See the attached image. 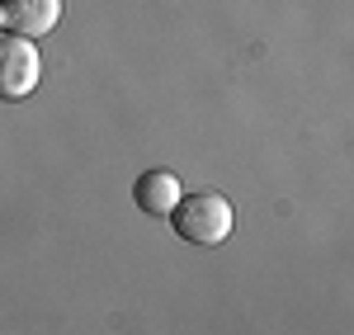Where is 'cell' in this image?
<instances>
[{"label": "cell", "instance_id": "obj_3", "mask_svg": "<svg viewBox=\"0 0 354 335\" xmlns=\"http://www.w3.org/2000/svg\"><path fill=\"white\" fill-rule=\"evenodd\" d=\"M62 19V0H0V28L15 38H43Z\"/></svg>", "mask_w": 354, "mask_h": 335}, {"label": "cell", "instance_id": "obj_5", "mask_svg": "<svg viewBox=\"0 0 354 335\" xmlns=\"http://www.w3.org/2000/svg\"><path fill=\"white\" fill-rule=\"evenodd\" d=\"M0 33H5V28H0Z\"/></svg>", "mask_w": 354, "mask_h": 335}, {"label": "cell", "instance_id": "obj_1", "mask_svg": "<svg viewBox=\"0 0 354 335\" xmlns=\"http://www.w3.org/2000/svg\"><path fill=\"white\" fill-rule=\"evenodd\" d=\"M232 222H236V213H232V203L213 189H198V194H180V203L170 208V227H175V236L185 241V246H222L227 236H232Z\"/></svg>", "mask_w": 354, "mask_h": 335}, {"label": "cell", "instance_id": "obj_4", "mask_svg": "<svg viewBox=\"0 0 354 335\" xmlns=\"http://www.w3.org/2000/svg\"><path fill=\"white\" fill-rule=\"evenodd\" d=\"M133 203L147 213V218H170V208L180 203V180L175 170H142L133 180Z\"/></svg>", "mask_w": 354, "mask_h": 335}, {"label": "cell", "instance_id": "obj_2", "mask_svg": "<svg viewBox=\"0 0 354 335\" xmlns=\"http://www.w3.org/2000/svg\"><path fill=\"white\" fill-rule=\"evenodd\" d=\"M43 76V61H38V48L28 38H15V33H0V99L15 104V99H28L33 85Z\"/></svg>", "mask_w": 354, "mask_h": 335}]
</instances>
